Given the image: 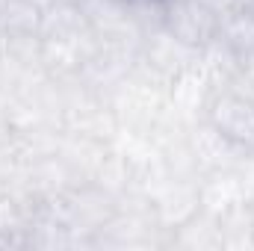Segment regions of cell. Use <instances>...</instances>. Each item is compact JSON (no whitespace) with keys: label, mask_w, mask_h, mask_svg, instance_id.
<instances>
[{"label":"cell","mask_w":254,"mask_h":251,"mask_svg":"<svg viewBox=\"0 0 254 251\" xmlns=\"http://www.w3.org/2000/svg\"><path fill=\"white\" fill-rule=\"evenodd\" d=\"M116 3H130V0H116Z\"/></svg>","instance_id":"obj_5"},{"label":"cell","mask_w":254,"mask_h":251,"mask_svg":"<svg viewBox=\"0 0 254 251\" xmlns=\"http://www.w3.org/2000/svg\"><path fill=\"white\" fill-rule=\"evenodd\" d=\"M219 39L240 57L254 54V6L234 9L231 15H225L219 24Z\"/></svg>","instance_id":"obj_3"},{"label":"cell","mask_w":254,"mask_h":251,"mask_svg":"<svg viewBox=\"0 0 254 251\" xmlns=\"http://www.w3.org/2000/svg\"><path fill=\"white\" fill-rule=\"evenodd\" d=\"M210 125L216 127L225 139H231L240 151H254V101L234 89H219L210 98L207 116Z\"/></svg>","instance_id":"obj_1"},{"label":"cell","mask_w":254,"mask_h":251,"mask_svg":"<svg viewBox=\"0 0 254 251\" xmlns=\"http://www.w3.org/2000/svg\"><path fill=\"white\" fill-rule=\"evenodd\" d=\"M57 3H65V6H83L86 0H57Z\"/></svg>","instance_id":"obj_4"},{"label":"cell","mask_w":254,"mask_h":251,"mask_svg":"<svg viewBox=\"0 0 254 251\" xmlns=\"http://www.w3.org/2000/svg\"><path fill=\"white\" fill-rule=\"evenodd\" d=\"M219 15L204 0H166V21L163 27L184 42L187 48L201 51L219 36Z\"/></svg>","instance_id":"obj_2"}]
</instances>
